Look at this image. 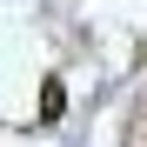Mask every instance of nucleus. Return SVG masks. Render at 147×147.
Masks as SVG:
<instances>
[{"instance_id":"1","label":"nucleus","mask_w":147,"mask_h":147,"mask_svg":"<svg viewBox=\"0 0 147 147\" xmlns=\"http://www.w3.org/2000/svg\"><path fill=\"white\" fill-rule=\"evenodd\" d=\"M34 120H40V127H60V120H67V80H60V74H40V107H34Z\"/></svg>"},{"instance_id":"2","label":"nucleus","mask_w":147,"mask_h":147,"mask_svg":"<svg viewBox=\"0 0 147 147\" xmlns=\"http://www.w3.org/2000/svg\"><path fill=\"white\" fill-rule=\"evenodd\" d=\"M134 147H147V127H140V120H134Z\"/></svg>"}]
</instances>
